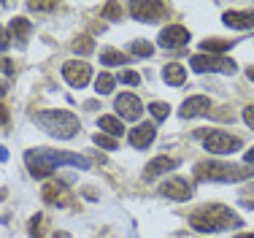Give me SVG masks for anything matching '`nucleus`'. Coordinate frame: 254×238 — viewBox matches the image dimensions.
Returning <instances> with one entry per match:
<instances>
[{"label": "nucleus", "mask_w": 254, "mask_h": 238, "mask_svg": "<svg viewBox=\"0 0 254 238\" xmlns=\"http://www.w3.org/2000/svg\"><path fill=\"white\" fill-rule=\"evenodd\" d=\"M98 127H100V133H103V136H114V138H119V136L125 133L122 119H119V117H111V114L100 117V119H98Z\"/></svg>", "instance_id": "19"}, {"label": "nucleus", "mask_w": 254, "mask_h": 238, "mask_svg": "<svg viewBox=\"0 0 254 238\" xmlns=\"http://www.w3.org/2000/svg\"><path fill=\"white\" fill-rule=\"evenodd\" d=\"M190 65L195 73H230L233 76L235 71H238V65H235V60L225 57V54H192L190 57Z\"/></svg>", "instance_id": "5"}, {"label": "nucleus", "mask_w": 254, "mask_h": 238, "mask_svg": "<svg viewBox=\"0 0 254 238\" xmlns=\"http://www.w3.org/2000/svg\"><path fill=\"white\" fill-rule=\"evenodd\" d=\"M190 44V30L184 24H168L160 30V46L162 49H181Z\"/></svg>", "instance_id": "9"}, {"label": "nucleus", "mask_w": 254, "mask_h": 238, "mask_svg": "<svg viewBox=\"0 0 254 238\" xmlns=\"http://www.w3.org/2000/svg\"><path fill=\"white\" fill-rule=\"evenodd\" d=\"M244 160H246V165H254V146H252V149L244 155Z\"/></svg>", "instance_id": "32"}, {"label": "nucleus", "mask_w": 254, "mask_h": 238, "mask_svg": "<svg viewBox=\"0 0 254 238\" xmlns=\"http://www.w3.org/2000/svg\"><path fill=\"white\" fill-rule=\"evenodd\" d=\"M160 195L176 200V203H184V200L192 198V184L187 179H181V176H173V179H168L165 184L160 187Z\"/></svg>", "instance_id": "10"}, {"label": "nucleus", "mask_w": 254, "mask_h": 238, "mask_svg": "<svg viewBox=\"0 0 254 238\" xmlns=\"http://www.w3.org/2000/svg\"><path fill=\"white\" fill-rule=\"evenodd\" d=\"M0 71L5 73V76H11L14 73V65H11V60H5V57H0Z\"/></svg>", "instance_id": "28"}, {"label": "nucleus", "mask_w": 254, "mask_h": 238, "mask_svg": "<svg viewBox=\"0 0 254 238\" xmlns=\"http://www.w3.org/2000/svg\"><path fill=\"white\" fill-rule=\"evenodd\" d=\"M57 238H68V233H57Z\"/></svg>", "instance_id": "37"}, {"label": "nucleus", "mask_w": 254, "mask_h": 238, "mask_svg": "<svg viewBox=\"0 0 254 238\" xmlns=\"http://www.w3.org/2000/svg\"><path fill=\"white\" fill-rule=\"evenodd\" d=\"M119 81H122V84H130V87H135V84H141V76H138L135 71H125L122 76H119Z\"/></svg>", "instance_id": "26"}, {"label": "nucleus", "mask_w": 254, "mask_h": 238, "mask_svg": "<svg viewBox=\"0 0 254 238\" xmlns=\"http://www.w3.org/2000/svg\"><path fill=\"white\" fill-rule=\"evenodd\" d=\"M246 76H249L252 81H254V65H252V68H246Z\"/></svg>", "instance_id": "35"}, {"label": "nucleus", "mask_w": 254, "mask_h": 238, "mask_svg": "<svg viewBox=\"0 0 254 238\" xmlns=\"http://www.w3.org/2000/svg\"><path fill=\"white\" fill-rule=\"evenodd\" d=\"M244 119H246V125H249V127H254V106L244 108Z\"/></svg>", "instance_id": "29"}, {"label": "nucleus", "mask_w": 254, "mask_h": 238, "mask_svg": "<svg viewBox=\"0 0 254 238\" xmlns=\"http://www.w3.org/2000/svg\"><path fill=\"white\" fill-rule=\"evenodd\" d=\"M92 49H95V44H92V38H89V35H78V38L73 41V52L81 54V57H84V54H89Z\"/></svg>", "instance_id": "23"}, {"label": "nucleus", "mask_w": 254, "mask_h": 238, "mask_svg": "<svg viewBox=\"0 0 254 238\" xmlns=\"http://www.w3.org/2000/svg\"><path fill=\"white\" fill-rule=\"evenodd\" d=\"M114 84H117V79H114L111 73H100V76L95 79V89H98V95L114 92Z\"/></svg>", "instance_id": "22"}, {"label": "nucleus", "mask_w": 254, "mask_h": 238, "mask_svg": "<svg viewBox=\"0 0 254 238\" xmlns=\"http://www.w3.org/2000/svg\"><path fill=\"white\" fill-rule=\"evenodd\" d=\"M190 225L197 233H219V230L241 228V217L222 203H208V206H200V209L192 211Z\"/></svg>", "instance_id": "2"}, {"label": "nucleus", "mask_w": 254, "mask_h": 238, "mask_svg": "<svg viewBox=\"0 0 254 238\" xmlns=\"http://www.w3.org/2000/svg\"><path fill=\"white\" fill-rule=\"evenodd\" d=\"M44 200H46V203H60V206H63V203H68V192H65V184H63V181H49V184H46L44 187Z\"/></svg>", "instance_id": "18"}, {"label": "nucleus", "mask_w": 254, "mask_h": 238, "mask_svg": "<svg viewBox=\"0 0 254 238\" xmlns=\"http://www.w3.org/2000/svg\"><path fill=\"white\" fill-rule=\"evenodd\" d=\"M230 46H233V41H222V38H208L200 44L203 54H222V52H227Z\"/></svg>", "instance_id": "21"}, {"label": "nucleus", "mask_w": 254, "mask_h": 238, "mask_svg": "<svg viewBox=\"0 0 254 238\" xmlns=\"http://www.w3.org/2000/svg\"><path fill=\"white\" fill-rule=\"evenodd\" d=\"M114 108H117L119 119H127V122L141 119V114H143V103L138 100V97L132 95V92H122V95H117V100H114Z\"/></svg>", "instance_id": "8"}, {"label": "nucleus", "mask_w": 254, "mask_h": 238, "mask_svg": "<svg viewBox=\"0 0 254 238\" xmlns=\"http://www.w3.org/2000/svg\"><path fill=\"white\" fill-rule=\"evenodd\" d=\"M100 63L106 65V68H117V65L127 63V57L119 52V49H103V52H100Z\"/></svg>", "instance_id": "20"}, {"label": "nucleus", "mask_w": 254, "mask_h": 238, "mask_svg": "<svg viewBox=\"0 0 254 238\" xmlns=\"http://www.w3.org/2000/svg\"><path fill=\"white\" fill-rule=\"evenodd\" d=\"M5 92H8V84H5V81H0V95H5Z\"/></svg>", "instance_id": "34"}, {"label": "nucleus", "mask_w": 254, "mask_h": 238, "mask_svg": "<svg viewBox=\"0 0 254 238\" xmlns=\"http://www.w3.org/2000/svg\"><path fill=\"white\" fill-rule=\"evenodd\" d=\"M235 238H254V233H244V236H235Z\"/></svg>", "instance_id": "36"}, {"label": "nucleus", "mask_w": 254, "mask_h": 238, "mask_svg": "<svg viewBox=\"0 0 254 238\" xmlns=\"http://www.w3.org/2000/svg\"><path fill=\"white\" fill-rule=\"evenodd\" d=\"M3 160H8V152H5L3 146H0V162H3Z\"/></svg>", "instance_id": "33"}, {"label": "nucleus", "mask_w": 254, "mask_h": 238, "mask_svg": "<svg viewBox=\"0 0 254 238\" xmlns=\"http://www.w3.org/2000/svg\"><path fill=\"white\" fill-rule=\"evenodd\" d=\"M154 136H157V127L152 125V122H143V125L132 127L130 136H127V141H130V146H135V149H146V146L154 141Z\"/></svg>", "instance_id": "13"}, {"label": "nucleus", "mask_w": 254, "mask_h": 238, "mask_svg": "<svg viewBox=\"0 0 254 238\" xmlns=\"http://www.w3.org/2000/svg\"><path fill=\"white\" fill-rule=\"evenodd\" d=\"M130 52L138 54V57H152L154 46L149 44V41H132V44H130Z\"/></svg>", "instance_id": "25"}, {"label": "nucleus", "mask_w": 254, "mask_h": 238, "mask_svg": "<svg viewBox=\"0 0 254 238\" xmlns=\"http://www.w3.org/2000/svg\"><path fill=\"white\" fill-rule=\"evenodd\" d=\"M35 122H38L52 138H60V141H68V138H73L78 133V117L73 111H65V108L38 111L35 114Z\"/></svg>", "instance_id": "3"}, {"label": "nucleus", "mask_w": 254, "mask_h": 238, "mask_svg": "<svg viewBox=\"0 0 254 238\" xmlns=\"http://www.w3.org/2000/svg\"><path fill=\"white\" fill-rule=\"evenodd\" d=\"M30 8L33 11H52V8H57L54 3H30Z\"/></svg>", "instance_id": "30"}, {"label": "nucleus", "mask_w": 254, "mask_h": 238, "mask_svg": "<svg viewBox=\"0 0 254 238\" xmlns=\"http://www.w3.org/2000/svg\"><path fill=\"white\" fill-rule=\"evenodd\" d=\"M95 144L103 146V149H117V141H114V138H108V136H103V133L95 136Z\"/></svg>", "instance_id": "27"}, {"label": "nucleus", "mask_w": 254, "mask_h": 238, "mask_svg": "<svg viewBox=\"0 0 254 238\" xmlns=\"http://www.w3.org/2000/svg\"><path fill=\"white\" fill-rule=\"evenodd\" d=\"M252 173L254 170H246L241 165H230V162H216V160H203L195 165L197 181H244Z\"/></svg>", "instance_id": "4"}, {"label": "nucleus", "mask_w": 254, "mask_h": 238, "mask_svg": "<svg viewBox=\"0 0 254 238\" xmlns=\"http://www.w3.org/2000/svg\"><path fill=\"white\" fill-rule=\"evenodd\" d=\"M162 79H165V84H171V87H181V84L187 81V68L181 63H168L165 68H162Z\"/></svg>", "instance_id": "17"}, {"label": "nucleus", "mask_w": 254, "mask_h": 238, "mask_svg": "<svg viewBox=\"0 0 254 238\" xmlns=\"http://www.w3.org/2000/svg\"><path fill=\"white\" fill-rule=\"evenodd\" d=\"M222 22L233 30H252L254 27V11H227Z\"/></svg>", "instance_id": "16"}, {"label": "nucleus", "mask_w": 254, "mask_h": 238, "mask_svg": "<svg viewBox=\"0 0 254 238\" xmlns=\"http://www.w3.org/2000/svg\"><path fill=\"white\" fill-rule=\"evenodd\" d=\"M30 33H33V22H30V19H25V16L11 19V24H8V41H16L19 46H25V41L30 38Z\"/></svg>", "instance_id": "14"}, {"label": "nucleus", "mask_w": 254, "mask_h": 238, "mask_svg": "<svg viewBox=\"0 0 254 238\" xmlns=\"http://www.w3.org/2000/svg\"><path fill=\"white\" fill-rule=\"evenodd\" d=\"M5 122H8V108L0 103V125H5Z\"/></svg>", "instance_id": "31"}, {"label": "nucleus", "mask_w": 254, "mask_h": 238, "mask_svg": "<svg viewBox=\"0 0 254 238\" xmlns=\"http://www.w3.org/2000/svg\"><path fill=\"white\" fill-rule=\"evenodd\" d=\"M27 170L33 179H46L52 170H57L60 165H73L81 170H89V160L73 152H57V149H30L25 155Z\"/></svg>", "instance_id": "1"}, {"label": "nucleus", "mask_w": 254, "mask_h": 238, "mask_svg": "<svg viewBox=\"0 0 254 238\" xmlns=\"http://www.w3.org/2000/svg\"><path fill=\"white\" fill-rule=\"evenodd\" d=\"M63 79L70 84L73 89H81L92 81V68L89 63H78V60H70V63L63 65Z\"/></svg>", "instance_id": "7"}, {"label": "nucleus", "mask_w": 254, "mask_h": 238, "mask_svg": "<svg viewBox=\"0 0 254 238\" xmlns=\"http://www.w3.org/2000/svg\"><path fill=\"white\" fill-rule=\"evenodd\" d=\"M203 146L211 155H233V152L241 149V138L230 136L225 130H211L203 136Z\"/></svg>", "instance_id": "6"}, {"label": "nucleus", "mask_w": 254, "mask_h": 238, "mask_svg": "<svg viewBox=\"0 0 254 238\" xmlns=\"http://www.w3.org/2000/svg\"><path fill=\"white\" fill-rule=\"evenodd\" d=\"M211 111V100L205 95H192L184 100V106L179 108V117L181 119H195V117H203V114Z\"/></svg>", "instance_id": "12"}, {"label": "nucleus", "mask_w": 254, "mask_h": 238, "mask_svg": "<svg viewBox=\"0 0 254 238\" xmlns=\"http://www.w3.org/2000/svg\"><path fill=\"white\" fill-rule=\"evenodd\" d=\"M149 111H152V117L157 122H162V119H168V114H171V106H168V103H162V100H154L152 106H149Z\"/></svg>", "instance_id": "24"}, {"label": "nucleus", "mask_w": 254, "mask_h": 238, "mask_svg": "<svg viewBox=\"0 0 254 238\" xmlns=\"http://www.w3.org/2000/svg\"><path fill=\"white\" fill-rule=\"evenodd\" d=\"M130 14L141 22H160L165 16V3L143 0V3H130Z\"/></svg>", "instance_id": "11"}, {"label": "nucleus", "mask_w": 254, "mask_h": 238, "mask_svg": "<svg viewBox=\"0 0 254 238\" xmlns=\"http://www.w3.org/2000/svg\"><path fill=\"white\" fill-rule=\"evenodd\" d=\"M176 168V160H173V157H154L152 162H149L146 168H143V179L146 181H154L157 176H162V173H168V170H173Z\"/></svg>", "instance_id": "15"}, {"label": "nucleus", "mask_w": 254, "mask_h": 238, "mask_svg": "<svg viewBox=\"0 0 254 238\" xmlns=\"http://www.w3.org/2000/svg\"><path fill=\"white\" fill-rule=\"evenodd\" d=\"M249 192H252V195H254V184H252V190H249Z\"/></svg>", "instance_id": "38"}]
</instances>
